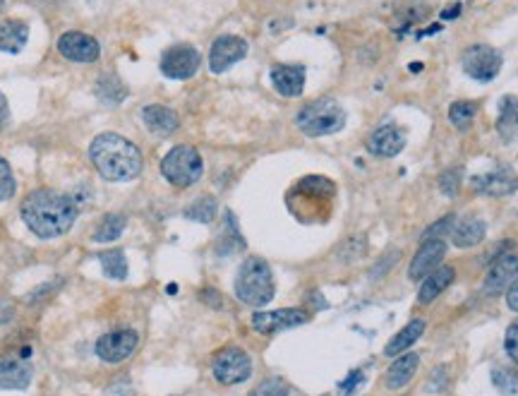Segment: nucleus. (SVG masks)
Returning a JSON list of instances; mask_svg holds the SVG:
<instances>
[{
	"instance_id": "obj_6",
	"label": "nucleus",
	"mask_w": 518,
	"mask_h": 396,
	"mask_svg": "<svg viewBox=\"0 0 518 396\" xmlns=\"http://www.w3.org/2000/svg\"><path fill=\"white\" fill-rule=\"evenodd\" d=\"M502 54L487 44H473L461 55V65L468 77L475 82H492L502 73Z\"/></svg>"
},
{
	"instance_id": "obj_21",
	"label": "nucleus",
	"mask_w": 518,
	"mask_h": 396,
	"mask_svg": "<svg viewBox=\"0 0 518 396\" xmlns=\"http://www.w3.org/2000/svg\"><path fill=\"white\" fill-rule=\"evenodd\" d=\"M454 267H437L432 274H427L423 279V286H420V293H417V302H423V305H430L432 301H437L442 293L451 286L454 282Z\"/></svg>"
},
{
	"instance_id": "obj_35",
	"label": "nucleus",
	"mask_w": 518,
	"mask_h": 396,
	"mask_svg": "<svg viewBox=\"0 0 518 396\" xmlns=\"http://www.w3.org/2000/svg\"><path fill=\"white\" fill-rule=\"evenodd\" d=\"M249 396H288V387L281 380H264Z\"/></svg>"
},
{
	"instance_id": "obj_41",
	"label": "nucleus",
	"mask_w": 518,
	"mask_h": 396,
	"mask_svg": "<svg viewBox=\"0 0 518 396\" xmlns=\"http://www.w3.org/2000/svg\"><path fill=\"white\" fill-rule=\"evenodd\" d=\"M202 301L204 302H211V305H216V308H219V305H221V298H219V293H216V291H202Z\"/></svg>"
},
{
	"instance_id": "obj_5",
	"label": "nucleus",
	"mask_w": 518,
	"mask_h": 396,
	"mask_svg": "<svg viewBox=\"0 0 518 396\" xmlns=\"http://www.w3.org/2000/svg\"><path fill=\"white\" fill-rule=\"evenodd\" d=\"M204 163L202 156L195 147L190 144H181V147H173L169 154L163 156L161 162V173L163 178L175 185V188H190L195 185L200 178H202Z\"/></svg>"
},
{
	"instance_id": "obj_9",
	"label": "nucleus",
	"mask_w": 518,
	"mask_h": 396,
	"mask_svg": "<svg viewBox=\"0 0 518 396\" xmlns=\"http://www.w3.org/2000/svg\"><path fill=\"white\" fill-rule=\"evenodd\" d=\"M137 346H140V334L135 330H118L103 334L96 342V356L102 358L103 363H122L135 353Z\"/></svg>"
},
{
	"instance_id": "obj_32",
	"label": "nucleus",
	"mask_w": 518,
	"mask_h": 396,
	"mask_svg": "<svg viewBox=\"0 0 518 396\" xmlns=\"http://www.w3.org/2000/svg\"><path fill=\"white\" fill-rule=\"evenodd\" d=\"M454 223H456V216L454 214H446L442 216L439 222H435L430 229L425 231L420 235V243H430V241H445L446 235H451V229H454Z\"/></svg>"
},
{
	"instance_id": "obj_34",
	"label": "nucleus",
	"mask_w": 518,
	"mask_h": 396,
	"mask_svg": "<svg viewBox=\"0 0 518 396\" xmlns=\"http://www.w3.org/2000/svg\"><path fill=\"white\" fill-rule=\"evenodd\" d=\"M15 175L13 171H10V163L0 156V202L10 200V197L15 195Z\"/></svg>"
},
{
	"instance_id": "obj_14",
	"label": "nucleus",
	"mask_w": 518,
	"mask_h": 396,
	"mask_svg": "<svg viewBox=\"0 0 518 396\" xmlns=\"http://www.w3.org/2000/svg\"><path fill=\"white\" fill-rule=\"evenodd\" d=\"M518 279V255H499L497 262L492 264L487 276H484L483 291L487 296H497L506 291Z\"/></svg>"
},
{
	"instance_id": "obj_33",
	"label": "nucleus",
	"mask_w": 518,
	"mask_h": 396,
	"mask_svg": "<svg viewBox=\"0 0 518 396\" xmlns=\"http://www.w3.org/2000/svg\"><path fill=\"white\" fill-rule=\"evenodd\" d=\"M458 188H461V168H446L445 173L439 175V190L449 200H454L458 195Z\"/></svg>"
},
{
	"instance_id": "obj_7",
	"label": "nucleus",
	"mask_w": 518,
	"mask_h": 396,
	"mask_svg": "<svg viewBox=\"0 0 518 396\" xmlns=\"http://www.w3.org/2000/svg\"><path fill=\"white\" fill-rule=\"evenodd\" d=\"M211 372L221 384H240L245 382L249 375H252V361L242 349H230L219 351L214 356V363H211Z\"/></svg>"
},
{
	"instance_id": "obj_39",
	"label": "nucleus",
	"mask_w": 518,
	"mask_h": 396,
	"mask_svg": "<svg viewBox=\"0 0 518 396\" xmlns=\"http://www.w3.org/2000/svg\"><path fill=\"white\" fill-rule=\"evenodd\" d=\"M506 305H509V310L518 312V279L512 283V286H509V293H506Z\"/></svg>"
},
{
	"instance_id": "obj_23",
	"label": "nucleus",
	"mask_w": 518,
	"mask_h": 396,
	"mask_svg": "<svg viewBox=\"0 0 518 396\" xmlns=\"http://www.w3.org/2000/svg\"><path fill=\"white\" fill-rule=\"evenodd\" d=\"M497 133L502 140L513 144L518 142V99L516 96H504L499 101V118H497Z\"/></svg>"
},
{
	"instance_id": "obj_36",
	"label": "nucleus",
	"mask_w": 518,
	"mask_h": 396,
	"mask_svg": "<svg viewBox=\"0 0 518 396\" xmlns=\"http://www.w3.org/2000/svg\"><path fill=\"white\" fill-rule=\"evenodd\" d=\"M504 349L506 353H509V358L518 365V320H513V322L509 324V330H506Z\"/></svg>"
},
{
	"instance_id": "obj_3",
	"label": "nucleus",
	"mask_w": 518,
	"mask_h": 396,
	"mask_svg": "<svg viewBox=\"0 0 518 396\" xmlns=\"http://www.w3.org/2000/svg\"><path fill=\"white\" fill-rule=\"evenodd\" d=\"M274 274L262 257H248L238 269L236 296L238 301L252 308H262L274 298Z\"/></svg>"
},
{
	"instance_id": "obj_1",
	"label": "nucleus",
	"mask_w": 518,
	"mask_h": 396,
	"mask_svg": "<svg viewBox=\"0 0 518 396\" xmlns=\"http://www.w3.org/2000/svg\"><path fill=\"white\" fill-rule=\"evenodd\" d=\"M22 219L27 229L41 238L54 241L58 235L68 233L77 222V202L70 195L55 193V190H34L27 200L22 202Z\"/></svg>"
},
{
	"instance_id": "obj_4",
	"label": "nucleus",
	"mask_w": 518,
	"mask_h": 396,
	"mask_svg": "<svg viewBox=\"0 0 518 396\" xmlns=\"http://www.w3.org/2000/svg\"><path fill=\"white\" fill-rule=\"evenodd\" d=\"M298 130L308 137H324L344 130L346 111L334 99H317L303 106L296 115Z\"/></svg>"
},
{
	"instance_id": "obj_40",
	"label": "nucleus",
	"mask_w": 518,
	"mask_h": 396,
	"mask_svg": "<svg viewBox=\"0 0 518 396\" xmlns=\"http://www.w3.org/2000/svg\"><path fill=\"white\" fill-rule=\"evenodd\" d=\"M7 121H10V106H7L5 94H0V130L5 128Z\"/></svg>"
},
{
	"instance_id": "obj_15",
	"label": "nucleus",
	"mask_w": 518,
	"mask_h": 396,
	"mask_svg": "<svg viewBox=\"0 0 518 396\" xmlns=\"http://www.w3.org/2000/svg\"><path fill=\"white\" fill-rule=\"evenodd\" d=\"M365 144H367V152H370V154L382 156V159H391V156H396L404 152L406 134H404V130L398 128V125L386 123V125L375 130V133L367 137Z\"/></svg>"
},
{
	"instance_id": "obj_31",
	"label": "nucleus",
	"mask_w": 518,
	"mask_h": 396,
	"mask_svg": "<svg viewBox=\"0 0 518 396\" xmlns=\"http://www.w3.org/2000/svg\"><path fill=\"white\" fill-rule=\"evenodd\" d=\"M492 384H494L502 394H518V370L494 368L492 370Z\"/></svg>"
},
{
	"instance_id": "obj_16",
	"label": "nucleus",
	"mask_w": 518,
	"mask_h": 396,
	"mask_svg": "<svg viewBox=\"0 0 518 396\" xmlns=\"http://www.w3.org/2000/svg\"><path fill=\"white\" fill-rule=\"evenodd\" d=\"M445 255H446L445 241L420 243V250H417L415 257H413L411 272H408L413 282H423L425 276L432 274L437 267H442V257Z\"/></svg>"
},
{
	"instance_id": "obj_17",
	"label": "nucleus",
	"mask_w": 518,
	"mask_h": 396,
	"mask_svg": "<svg viewBox=\"0 0 518 396\" xmlns=\"http://www.w3.org/2000/svg\"><path fill=\"white\" fill-rule=\"evenodd\" d=\"M271 84L286 99H296L305 89L303 65H274L271 67Z\"/></svg>"
},
{
	"instance_id": "obj_28",
	"label": "nucleus",
	"mask_w": 518,
	"mask_h": 396,
	"mask_svg": "<svg viewBox=\"0 0 518 396\" xmlns=\"http://www.w3.org/2000/svg\"><path fill=\"white\" fill-rule=\"evenodd\" d=\"M99 260H102L103 274H106L108 279L122 282V279L128 276V260H125V252H122V250H108V252L99 255Z\"/></svg>"
},
{
	"instance_id": "obj_29",
	"label": "nucleus",
	"mask_w": 518,
	"mask_h": 396,
	"mask_svg": "<svg viewBox=\"0 0 518 396\" xmlns=\"http://www.w3.org/2000/svg\"><path fill=\"white\" fill-rule=\"evenodd\" d=\"M125 231V216L122 214H106L99 223V229L94 231V241L96 243H111L118 241Z\"/></svg>"
},
{
	"instance_id": "obj_2",
	"label": "nucleus",
	"mask_w": 518,
	"mask_h": 396,
	"mask_svg": "<svg viewBox=\"0 0 518 396\" xmlns=\"http://www.w3.org/2000/svg\"><path fill=\"white\" fill-rule=\"evenodd\" d=\"M89 159L111 183H128L142 173V152L122 134L102 133L89 144Z\"/></svg>"
},
{
	"instance_id": "obj_19",
	"label": "nucleus",
	"mask_w": 518,
	"mask_h": 396,
	"mask_svg": "<svg viewBox=\"0 0 518 396\" xmlns=\"http://www.w3.org/2000/svg\"><path fill=\"white\" fill-rule=\"evenodd\" d=\"M32 382V365L22 358H0V387L3 390H27Z\"/></svg>"
},
{
	"instance_id": "obj_22",
	"label": "nucleus",
	"mask_w": 518,
	"mask_h": 396,
	"mask_svg": "<svg viewBox=\"0 0 518 396\" xmlns=\"http://www.w3.org/2000/svg\"><path fill=\"white\" fill-rule=\"evenodd\" d=\"M29 39V27L24 20L0 22V51L3 54H20Z\"/></svg>"
},
{
	"instance_id": "obj_8",
	"label": "nucleus",
	"mask_w": 518,
	"mask_h": 396,
	"mask_svg": "<svg viewBox=\"0 0 518 396\" xmlns=\"http://www.w3.org/2000/svg\"><path fill=\"white\" fill-rule=\"evenodd\" d=\"M200 65H202V55L188 44L171 46L161 58V73L169 80H190V77H195Z\"/></svg>"
},
{
	"instance_id": "obj_37",
	"label": "nucleus",
	"mask_w": 518,
	"mask_h": 396,
	"mask_svg": "<svg viewBox=\"0 0 518 396\" xmlns=\"http://www.w3.org/2000/svg\"><path fill=\"white\" fill-rule=\"evenodd\" d=\"M360 382H363V372H360V370H353L348 380H346V382L341 384V394L350 396V394H353V390H356V387Z\"/></svg>"
},
{
	"instance_id": "obj_30",
	"label": "nucleus",
	"mask_w": 518,
	"mask_h": 396,
	"mask_svg": "<svg viewBox=\"0 0 518 396\" xmlns=\"http://www.w3.org/2000/svg\"><path fill=\"white\" fill-rule=\"evenodd\" d=\"M185 216L192 219V222H200V223H209L214 222L216 216V200L214 197H200L185 209Z\"/></svg>"
},
{
	"instance_id": "obj_18",
	"label": "nucleus",
	"mask_w": 518,
	"mask_h": 396,
	"mask_svg": "<svg viewBox=\"0 0 518 396\" xmlns=\"http://www.w3.org/2000/svg\"><path fill=\"white\" fill-rule=\"evenodd\" d=\"M142 121L147 125V130H151L154 134H161V137H169L175 130L181 128V118L175 114L173 108L161 106V104H149V106L142 108Z\"/></svg>"
},
{
	"instance_id": "obj_24",
	"label": "nucleus",
	"mask_w": 518,
	"mask_h": 396,
	"mask_svg": "<svg viewBox=\"0 0 518 396\" xmlns=\"http://www.w3.org/2000/svg\"><path fill=\"white\" fill-rule=\"evenodd\" d=\"M417 365H420V356H417V353H404L396 363L386 370V380H384L386 387H389V390H401V387H406V384L415 377Z\"/></svg>"
},
{
	"instance_id": "obj_25",
	"label": "nucleus",
	"mask_w": 518,
	"mask_h": 396,
	"mask_svg": "<svg viewBox=\"0 0 518 396\" xmlns=\"http://www.w3.org/2000/svg\"><path fill=\"white\" fill-rule=\"evenodd\" d=\"M423 334H425L423 320H413V322L406 324L404 330L398 332V334L386 343L384 353H386V356H401V353H406V349H411L413 343H415Z\"/></svg>"
},
{
	"instance_id": "obj_27",
	"label": "nucleus",
	"mask_w": 518,
	"mask_h": 396,
	"mask_svg": "<svg viewBox=\"0 0 518 396\" xmlns=\"http://www.w3.org/2000/svg\"><path fill=\"white\" fill-rule=\"evenodd\" d=\"M478 115V104L475 101H456L449 108V121L456 130H468Z\"/></svg>"
},
{
	"instance_id": "obj_26",
	"label": "nucleus",
	"mask_w": 518,
	"mask_h": 396,
	"mask_svg": "<svg viewBox=\"0 0 518 396\" xmlns=\"http://www.w3.org/2000/svg\"><path fill=\"white\" fill-rule=\"evenodd\" d=\"M94 92H96V96L103 101V104H108V106H118V104H122L125 96H128V87H125V84H122V82L111 73L99 77Z\"/></svg>"
},
{
	"instance_id": "obj_12",
	"label": "nucleus",
	"mask_w": 518,
	"mask_h": 396,
	"mask_svg": "<svg viewBox=\"0 0 518 396\" xmlns=\"http://www.w3.org/2000/svg\"><path fill=\"white\" fill-rule=\"evenodd\" d=\"M310 320V315L300 308H286V310H271V312H257L252 315V327H255L259 334L271 336L279 334L283 330H293V327H300Z\"/></svg>"
},
{
	"instance_id": "obj_11",
	"label": "nucleus",
	"mask_w": 518,
	"mask_h": 396,
	"mask_svg": "<svg viewBox=\"0 0 518 396\" xmlns=\"http://www.w3.org/2000/svg\"><path fill=\"white\" fill-rule=\"evenodd\" d=\"M471 188L475 190L478 195H487V197L513 195L518 190V175L516 171L509 166L492 168L487 173L475 175L471 181Z\"/></svg>"
},
{
	"instance_id": "obj_38",
	"label": "nucleus",
	"mask_w": 518,
	"mask_h": 396,
	"mask_svg": "<svg viewBox=\"0 0 518 396\" xmlns=\"http://www.w3.org/2000/svg\"><path fill=\"white\" fill-rule=\"evenodd\" d=\"M15 317V305L10 301L0 298V324H7Z\"/></svg>"
},
{
	"instance_id": "obj_13",
	"label": "nucleus",
	"mask_w": 518,
	"mask_h": 396,
	"mask_svg": "<svg viewBox=\"0 0 518 396\" xmlns=\"http://www.w3.org/2000/svg\"><path fill=\"white\" fill-rule=\"evenodd\" d=\"M58 51L65 61L73 63H94L102 55V46L94 36L82 32H65L58 39Z\"/></svg>"
},
{
	"instance_id": "obj_10",
	"label": "nucleus",
	"mask_w": 518,
	"mask_h": 396,
	"mask_svg": "<svg viewBox=\"0 0 518 396\" xmlns=\"http://www.w3.org/2000/svg\"><path fill=\"white\" fill-rule=\"evenodd\" d=\"M245 55H248V41L240 39V36H233V34L219 36L211 44V51H209V70L216 74L226 73L229 67L240 63Z\"/></svg>"
},
{
	"instance_id": "obj_20",
	"label": "nucleus",
	"mask_w": 518,
	"mask_h": 396,
	"mask_svg": "<svg viewBox=\"0 0 518 396\" xmlns=\"http://www.w3.org/2000/svg\"><path fill=\"white\" fill-rule=\"evenodd\" d=\"M487 235V226H484L483 219L478 216H465V219H458L451 229V241L456 248H475L484 241Z\"/></svg>"
},
{
	"instance_id": "obj_42",
	"label": "nucleus",
	"mask_w": 518,
	"mask_h": 396,
	"mask_svg": "<svg viewBox=\"0 0 518 396\" xmlns=\"http://www.w3.org/2000/svg\"><path fill=\"white\" fill-rule=\"evenodd\" d=\"M0 10H3V0H0Z\"/></svg>"
}]
</instances>
